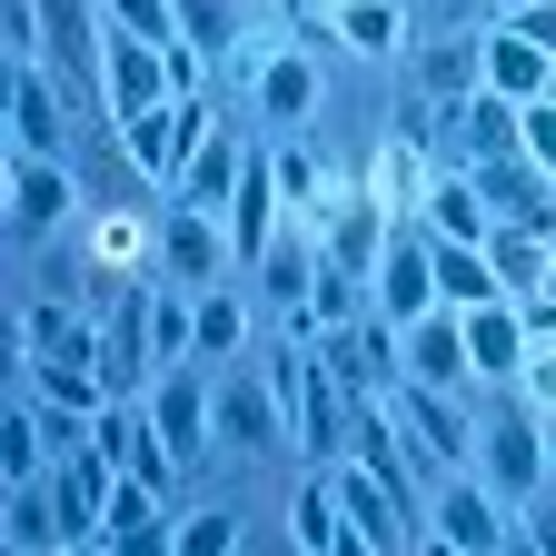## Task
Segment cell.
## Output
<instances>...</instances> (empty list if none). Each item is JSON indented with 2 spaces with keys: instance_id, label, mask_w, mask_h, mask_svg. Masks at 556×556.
Returning a JSON list of instances; mask_svg holds the SVG:
<instances>
[{
  "instance_id": "obj_26",
  "label": "cell",
  "mask_w": 556,
  "mask_h": 556,
  "mask_svg": "<svg viewBox=\"0 0 556 556\" xmlns=\"http://www.w3.org/2000/svg\"><path fill=\"white\" fill-rule=\"evenodd\" d=\"M338 40L348 50H397V0H338Z\"/></svg>"
},
{
  "instance_id": "obj_10",
  "label": "cell",
  "mask_w": 556,
  "mask_h": 556,
  "mask_svg": "<svg viewBox=\"0 0 556 556\" xmlns=\"http://www.w3.org/2000/svg\"><path fill=\"white\" fill-rule=\"evenodd\" d=\"M150 428H160V447H169L179 467H199L208 428H219V388H208L199 368H169V378L150 388Z\"/></svg>"
},
{
  "instance_id": "obj_2",
  "label": "cell",
  "mask_w": 556,
  "mask_h": 556,
  "mask_svg": "<svg viewBox=\"0 0 556 556\" xmlns=\"http://www.w3.org/2000/svg\"><path fill=\"white\" fill-rule=\"evenodd\" d=\"M278 388H289L299 457H308V467H338L348 438H358V388H348L328 358H308V348H278Z\"/></svg>"
},
{
  "instance_id": "obj_27",
  "label": "cell",
  "mask_w": 556,
  "mask_h": 556,
  "mask_svg": "<svg viewBox=\"0 0 556 556\" xmlns=\"http://www.w3.org/2000/svg\"><path fill=\"white\" fill-rule=\"evenodd\" d=\"M179 546H189V556H229V546H239V517H229V507H199V517H179Z\"/></svg>"
},
{
  "instance_id": "obj_16",
  "label": "cell",
  "mask_w": 556,
  "mask_h": 556,
  "mask_svg": "<svg viewBox=\"0 0 556 556\" xmlns=\"http://www.w3.org/2000/svg\"><path fill=\"white\" fill-rule=\"evenodd\" d=\"M239 169H249V139L219 119V129H208V150L179 169V189H169V199H189V208H219V219H229V199H239Z\"/></svg>"
},
{
  "instance_id": "obj_31",
  "label": "cell",
  "mask_w": 556,
  "mask_h": 556,
  "mask_svg": "<svg viewBox=\"0 0 556 556\" xmlns=\"http://www.w3.org/2000/svg\"><path fill=\"white\" fill-rule=\"evenodd\" d=\"M517 517H527V507H517ZM527 546H546V556H556V507H536V517H527Z\"/></svg>"
},
{
  "instance_id": "obj_7",
  "label": "cell",
  "mask_w": 556,
  "mask_h": 556,
  "mask_svg": "<svg viewBox=\"0 0 556 556\" xmlns=\"http://www.w3.org/2000/svg\"><path fill=\"white\" fill-rule=\"evenodd\" d=\"M388 397H397V417H407V438H417V457H428V467H467V457H477V417L457 407V388L397 378Z\"/></svg>"
},
{
  "instance_id": "obj_3",
  "label": "cell",
  "mask_w": 556,
  "mask_h": 556,
  "mask_svg": "<svg viewBox=\"0 0 556 556\" xmlns=\"http://www.w3.org/2000/svg\"><path fill=\"white\" fill-rule=\"evenodd\" d=\"M428 546H447V556H497V546H527V527H517V507L486 477L457 467L438 497H428Z\"/></svg>"
},
{
  "instance_id": "obj_11",
  "label": "cell",
  "mask_w": 556,
  "mask_h": 556,
  "mask_svg": "<svg viewBox=\"0 0 556 556\" xmlns=\"http://www.w3.org/2000/svg\"><path fill=\"white\" fill-rule=\"evenodd\" d=\"M397 338H407V378H428V388H457V397L477 388V358H467V308H447V299H438L428 318H407Z\"/></svg>"
},
{
  "instance_id": "obj_25",
  "label": "cell",
  "mask_w": 556,
  "mask_h": 556,
  "mask_svg": "<svg viewBox=\"0 0 556 556\" xmlns=\"http://www.w3.org/2000/svg\"><path fill=\"white\" fill-rule=\"evenodd\" d=\"M239 338H249V318L229 299V278H219V289H199V358H229Z\"/></svg>"
},
{
  "instance_id": "obj_29",
  "label": "cell",
  "mask_w": 556,
  "mask_h": 556,
  "mask_svg": "<svg viewBox=\"0 0 556 556\" xmlns=\"http://www.w3.org/2000/svg\"><path fill=\"white\" fill-rule=\"evenodd\" d=\"M517 388H527L536 407H556V338H536V348H527V378H517Z\"/></svg>"
},
{
  "instance_id": "obj_18",
  "label": "cell",
  "mask_w": 556,
  "mask_h": 556,
  "mask_svg": "<svg viewBox=\"0 0 556 556\" xmlns=\"http://www.w3.org/2000/svg\"><path fill=\"white\" fill-rule=\"evenodd\" d=\"M486 90H507V100H546L556 90V50H536L527 30H486Z\"/></svg>"
},
{
  "instance_id": "obj_21",
  "label": "cell",
  "mask_w": 556,
  "mask_h": 556,
  "mask_svg": "<svg viewBox=\"0 0 556 556\" xmlns=\"http://www.w3.org/2000/svg\"><path fill=\"white\" fill-rule=\"evenodd\" d=\"M417 219H428L438 239H486V229H497V208H486V189H477V179H438Z\"/></svg>"
},
{
  "instance_id": "obj_30",
  "label": "cell",
  "mask_w": 556,
  "mask_h": 556,
  "mask_svg": "<svg viewBox=\"0 0 556 556\" xmlns=\"http://www.w3.org/2000/svg\"><path fill=\"white\" fill-rule=\"evenodd\" d=\"M507 30H527L536 50H556V0H527V11H507Z\"/></svg>"
},
{
  "instance_id": "obj_20",
  "label": "cell",
  "mask_w": 556,
  "mask_h": 556,
  "mask_svg": "<svg viewBox=\"0 0 556 556\" xmlns=\"http://www.w3.org/2000/svg\"><path fill=\"white\" fill-rule=\"evenodd\" d=\"M258 110H268V119H308V110H318V60H308V50H278V60L258 70Z\"/></svg>"
},
{
  "instance_id": "obj_14",
  "label": "cell",
  "mask_w": 556,
  "mask_h": 556,
  "mask_svg": "<svg viewBox=\"0 0 556 556\" xmlns=\"http://www.w3.org/2000/svg\"><path fill=\"white\" fill-rule=\"evenodd\" d=\"M278 397H289V388H278ZM258 378H219V438L229 447H299V428H289V407H278Z\"/></svg>"
},
{
  "instance_id": "obj_28",
  "label": "cell",
  "mask_w": 556,
  "mask_h": 556,
  "mask_svg": "<svg viewBox=\"0 0 556 556\" xmlns=\"http://www.w3.org/2000/svg\"><path fill=\"white\" fill-rule=\"evenodd\" d=\"M527 160H546V169H556V90H546V100H527Z\"/></svg>"
},
{
  "instance_id": "obj_1",
  "label": "cell",
  "mask_w": 556,
  "mask_h": 556,
  "mask_svg": "<svg viewBox=\"0 0 556 556\" xmlns=\"http://www.w3.org/2000/svg\"><path fill=\"white\" fill-rule=\"evenodd\" d=\"M477 477L497 486L507 507H536V486L556 477V457H546V407H536L517 378H486V407H477Z\"/></svg>"
},
{
  "instance_id": "obj_4",
  "label": "cell",
  "mask_w": 556,
  "mask_h": 556,
  "mask_svg": "<svg viewBox=\"0 0 556 556\" xmlns=\"http://www.w3.org/2000/svg\"><path fill=\"white\" fill-rule=\"evenodd\" d=\"M150 258H160V278L169 289H219V278L239 268V249H229V219L219 208H189V199H169L160 208V229H150Z\"/></svg>"
},
{
  "instance_id": "obj_23",
  "label": "cell",
  "mask_w": 556,
  "mask_h": 556,
  "mask_svg": "<svg viewBox=\"0 0 556 556\" xmlns=\"http://www.w3.org/2000/svg\"><path fill=\"white\" fill-rule=\"evenodd\" d=\"M258 278H268V299H278V308H308V289H318V258H308V239H268Z\"/></svg>"
},
{
  "instance_id": "obj_13",
  "label": "cell",
  "mask_w": 556,
  "mask_h": 556,
  "mask_svg": "<svg viewBox=\"0 0 556 556\" xmlns=\"http://www.w3.org/2000/svg\"><path fill=\"white\" fill-rule=\"evenodd\" d=\"M278 160L268 150H249V169H239V199H229V249H239V268H258L268 258V239H278Z\"/></svg>"
},
{
  "instance_id": "obj_15",
  "label": "cell",
  "mask_w": 556,
  "mask_h": 556,
  "mask_svg": "<svg viewBox=\"0 0 556 556\" xmlns=\"http://www.w3.org/2000/svg\"><path fill=\"white\" fill-rule=\"evenodd\" d=\"M527 348H536V328H527L517 299L467 308V358H477V378H527Z\"/></svg>"
},
{
  "instance_id": "obj_32",
  "label": "cell",
  "mask_w": 556,
  "mask_h": 556,
  "mask_svg": "<svg viewBox=\"0 0 556 556\" xmlns=\"http://www.w3.org/2000/svg\"><path fill=\"white\" fill-rule=\"evenodd\" d=\"M546 457H556V407H546Z\"/></svg>"
},
{
  "instance_id": "obj_5",
  "label": "cell",
  "mask_w": 556,
  "mask_h": 556,
  "mask_svg": "<svg viewBox=\"0 0 556 556\" xmlns=\"http://www.w3.org/2000/svg\"><path fill=\"white\" fill-rule=\"evenodd\" d=\"M208 129H219V110H208L199 90H179V100H160V110H139V119H119V139H129V160L150 169V189H179V169L208 150Z\"/></svg>"
},
{
  "instance_id": "obj_22",
  "label": "cell",
  "mask_w": 556,
  "mask_h": 556,
  "mask_svg": "<svg viewBox=\"0 0 556 556\" xmlns=\"http://www.w3.org/2000/svg\"><path fill=\"white\" fill-rule=\"evenodd\" d=\"M179 30H189V50L229 60V50L249 40V0H179Z\"/></svg>"
},
{
  "instance_id": "obj_19",
  "label": "cell",
  "mask_w": 556,
  "mask_h": 556,
  "mask_svg": "<svg viewBox=\"0 0 556 556\" xmlns=\"http://www.w3.org/2000/svg\"><path fill=\"white\" fill-rule=\"evenodd\" d=\"M100 358H110V388H129L139 368L160 358V348H150V289H139V278H129V289L110 299V328H100Z\"/></svg>"
},
{
  "instance_id": "obj_24",
  "label": "cell",
  "mask_w": 556,
  "mask_h": 556,
  "mask_svg": "<svg viewBox=\"0 0 556 556\" xmlns=\"http://www.w3.org/2000/svg\"><path fill=\"white\" fill-rule=\"evenodd\" d=\"M100 21L139 30V40H160V50H179V40H189V30H179V0H100Z\"/></svg>"
},
{
  "instance_id": "obj_9",
  "label": "cell",
  "mask_w": 556,
  "mask_h": 556,
  "mask_svg": "<svg viewBox=\"0 0 556 556\" xmlns=\"http://www.w3.org/2000/svg\"><path fill=\"white\" fill-rule=\"evenodd\" d=\"M11 129H21V150L30 160H70V90L50 80V60H11Z\"/></svg>"
},
{
  "instance_id": "obj_17",
  "label": "cell",
  "mask_w": 556,
  "mask_h": 556,
  "mask_svg": "<svg viewBox=\"0 0 556 556\" xmlns=\"http://www.w3.org/2000/svg\"><path fill=\"white\" fill-rule=\"evenodd\" d=\"M486 258H497V278H507V299H517V308L556 289V239H536V229H517V219L486 229Z\"/></svg>"
},
{
  "instance_id": "obj_6",
  "label": "cell",
  "mask_w": 556,
  "mask_h": 556,
  "mask_svg": "<svg viewBox=\"0 0 556 556\" xmlns=\"http://www.w3.org/2000/svg\"><path fill=\"white\" fill-rule=\"evenodd\" d=\"M368 289H378V318H397V328L428 318V308H438V229H428V219H397Z\"/></svg>"
},
{
  "instance_id": "obj_8",
  "label": "cell",
  "mask_w": 556,
  "mask_h": 556,
  "mask_svg": "<svg viewBox=\"0 0 556 556\" xmlns=\"http://www.w3.org/2000/svg\"><path fill=\"white\" fill-rule=\"evenodd\" d=\"M160 100H179V50H160V40H139V30L110 21V129L139 119V110H160Z\"/></svg>"
},
{
  "instance_id": "obj_12",
  "label": "cell",
  "mask_w": 556,
  "mask_h": 556,
  "mask_svg": "<svg viewBox=\"0 0 556 556\" xmlns=\"http://www.w3.org/2000/svg\"><path fill=\"white\" fill-rule=\"evenodd\" d=\"M70 208H80V189H70V169L60 160H11V239H50Z\"/></svg>"
}]
</instances>
